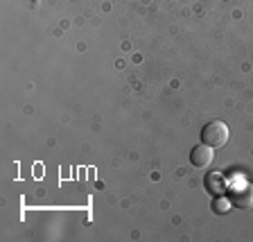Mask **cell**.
Here are the masks:
<instances>
[{"mask_svg": "<svg viewBox=\"0 0 253 242\" xmlns=\"http://www.w3.org/2000/svg\"><path fill=\"white\" fill-rule=\"evenodd\" d=\"M228 136H231V134H228V127H226V122H221V120H212L201 129V143L211 145L212 149L224 147L228 143Z\"/></svg>", "mask_w": 253, "mask_h": 242, "instance_id": "6da1fadb", "label": "cell"}, {"mask_svg": "<svg viewBox=\"0 0 253 242\" xmlns=\"http://www.w3.org/2000/svg\"><path fill=\"white\" fill-rule=\"evenodd\" d=\"M231 204L237 206V208H242V211H249L253 208V184L249 181H240L231 188Z\"/></svg>", "mask_w": 253, "mask_h": 242, "instance_id": "7a4b0ae2", "label": "cell"}, {"mask_svg": "<svg viewBox=\"0 0 253 242\" xmlns=\"http://www.w3.org/2000/svg\"><path fill=\"white\" fill-rule=\"evenodd\" d=\"M212 156H215V152H212L211 145L199 143V145H195L192 152H190V163L195 165V168H208V165L212 163Z\"/></svg>", "mask_w": 253, "mask_h": 242, "instance_id": "3957f363", "label": "cell"}, {"mask_svg": "<svg viewBox=\"0 0 253 242\" xmlns=\"http://www.w3.org/2000/svg\"><path fill=\"white\" fill-rule=\"evenodd\" d=\"M206 188L211 190L212 195H221L224 190H226V184H224V177H221L219 172H211L208 177H206Z\"/></svg>", "mask_w": 253, "mask_h": 242, "instance_id": "277c9868", "label": "cell"}, {"mask_svg": "<svg viewBox=\"0 0 253 242\" xmlns=\"http://www.w3.org/2000/svg\"><path fill=\"white\" fill-rule=\"evenodd\" d=\"M231 199H226V197H221V195H217L215 199H212V204H211V208L215 213H228V208H231Z\"/></svg>", "mask_w": 253, "mask_h": 242, "instance_id": "5b68a950", "label": "cell"}, {"mask_svg": "<svg viewBox=\"0 0 253 242\" xmlns=\"http://www.w3.org/2000/svg\"><path fill=\"white\" fill-rule=\"evenodd\" d=\"M224 2H231V0H224Z\"/></svg>", "mask_w": 253, "mask_h": 242, "instance_id": "8992f818", "label": "cell"}]
</instances>
